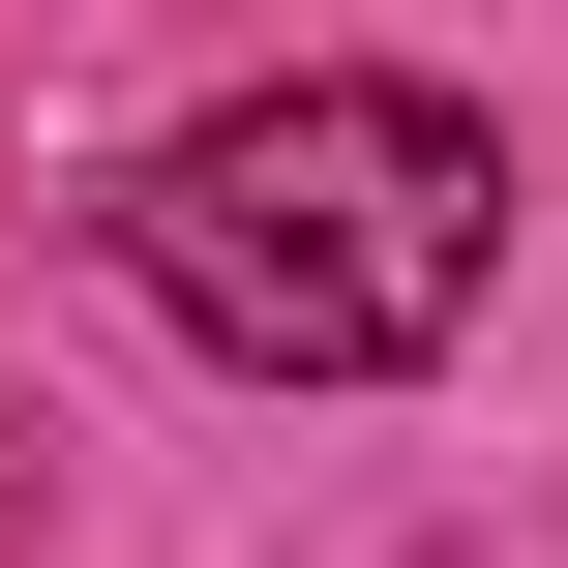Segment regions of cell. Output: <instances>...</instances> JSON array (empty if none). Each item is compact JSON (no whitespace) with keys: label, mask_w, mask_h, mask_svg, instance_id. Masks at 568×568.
Wrapping results in <instances>:
<instances>
[{"label":"cell","mask_w":568,"mask_h":568,"mask_svg":"<svg viewBox=\"0 0 568 568\" xmlns=\"http://www.w3.org/2000/svg\"><path fill=\"white\" fill-rule=\"evenodd\" d=\"M120 240H150V300H180L210 359H270V389H389V359L479 329V270H509V150H479L449 90H389V60H300V90H210V120L120 180Z\"/></svg>","instance_id":"cell-1"},{"label":"cell","mask_w":568,"mask_h":568,"mask_svg":"<svg viewBox=\"0 0 568 568\" xmlns=\"http://www.w3.org/2000/svg\"><path fill=\"white\" fill-rule=\"evenodd\" d=\"M0 539H30V449H0Z\"/></svg>","instance_id":"cell-2"}]
</instances>
